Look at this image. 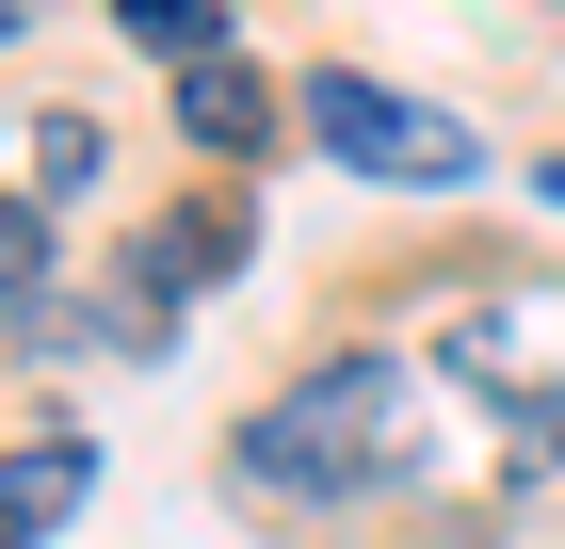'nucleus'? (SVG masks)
Listing matches in <instances>:
<instances>
[{"mask_svg": "<svg viewBox=\"0 0 565 549\" xmlns=\"http://www.w3.org/2000/svg\"><path fill=\"white\" fill-rule=\"evenodd\" d=\"M82 485H97V436H17L0 453V549H49L82 517Z\"/></svg>", "mask_w": 565, "mask_h": 549, "instance_id": "3", "label": "nucleus"}, {"mask_svg": "<svg viewBox=\"0 0 565 549\" xmlns=\"http://www.w3.org/2000/svg\"><path fill=\"white\" fill-rule=\"evenodd\" d=\"M82 178H97V114H33V194L17 211H65Z\"/></svg>", "mask_w": 565, "mask_h": 549, "instance_id": "6", "label": "nucleus"}, {"mask_svg": "<svg viewBox=\"0 0 565 549\" xmlns=\"http://www.w3.org/2000/svg\"><path fill=\"white\" fill-rule=\"evenodd\" d=\"M0 324L49 339L65 324V275H49V211H0Z\"/></svg>", "mask_w": 565, "mask_h": 549, "instance_id": "5", "label": "nucleus"}, {"mask_svg": "<svg viewBox=\"0 0 565 549\" xmlns=\"http://www.w3.org/2000/svg\"><path fill=\"white\" fill-rule=\"evenodd\" d=\"M550 194H565V162H550Z\"/></svg>", "mask_w": 565, "mask_h": 549, "instance_id": "8", "label": "nucleus"}, {"mask_svg": "<svg viewBox=\"0 0 565 549\" xmlns=\"http://www.w3.org/2000/svg\"><path fill=\"white\" fill-rule=\"evenodd\" d=\"M178 129H194V146H259V65H243V49H211V65H178Z\"/></svg>", "mask_w": 565, "mask_h": 549, "instance_id": "4", "label": "nucleus"}, {"mask_svg": "<svg viewBox=\"0 0 565 549\" xmlns=\"http://www.w3.org/2000/svg\"><path fill=\"white\" fill-rule=\"evenodd\" d=\"M114 17H130V49H178V65H211V0H114Z\"/></svg>", "mask_w": 565, "mask_h": 549, "instance_id": "7", "label": "nucleus"}, {"mask_svg": "<svg viewBox=\"0 0 565 549\" xmlns=\"http://www.w3.org/2000/svg\"><path fill=\"white\" fill-rule=\"evenodd\" d=\"M307 146H323L340 178H388V194H452V178H484L469 114H436V97L372 82V65H323V82H307Z\"/></svg>", "mask_w": 565, "mask_h": 549, "instance_id": "2", "label": "nucleus"}, {"mask_svg": "<svg viewBox=\"0 0 565 549\" xmlns=\"http://www.w3.org/2000/svg\"><path fill=\"white\" fill-rule=\"evenodd\" d=\"M226 468L259 502H388V485H436V404L404 356H323L226 436Z\"/></svg>", "mask_w": 565, "mask_h": 549, "instance_id": "1", "label": "nucleus"}]
</instances>
